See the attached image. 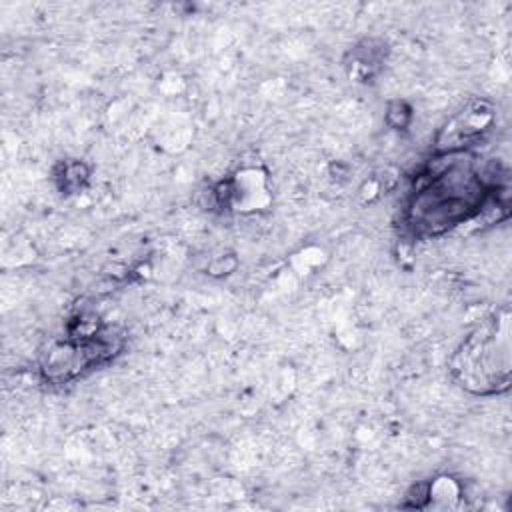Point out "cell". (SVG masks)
<instances>
[{"label":"cell","instance_id":"1","mask_svg":"<svg viewBox=\"0 0 512 512\" xmlns=\"http://www.w3.org/2000/svg\"><path fill=\"white\" fill-rule=\"evenodd\" d=\"M490 176V168H476L470 152H436L416 176L404 212L406 228L420 238L436 236L484 212L500 186Z\"/></svg>","mask_w":512,"mask_h":512},{"label":"cell","instance_id":"2","mask_svg":"<svg viewBox=\"0 0 512 512\" xmlns=\"http://www.w3.org/2000/svg\"><path fill=\"white\" fill-rule=\"evenodd\" d=\"M452 378L468 392L488 396L504 392L510 384V312L506 308L488 316L454 350Z\"/></svg>","mask_w":512,"mask_h":512},{"label":"cell","instance_id":"3","mask_svg":"<svg viewBox=\"0 0 512 512\" xmlns=\"http://www.w3.org/2000/svg\"><path fill=\"white\" fill-rule=\"evenodd\" d=\"M494 124V108L486 100H474L456 112L438 132L436 152H468Z\"/></svg>","mask_w":512,"mask_h":512},{"label":"cell","instance_id":"4","mask_svg":"<svg viewBox=\"0 0 512 512\" xmlns=\"http://www.w3.org/2000/svg\"><path fill=\"white\" fill-rule=\"evenodd\" d=\"M382 46L374 48L372 42H364L362 46H356L352 50V72L350 76H356V78H370L372 72L378 68V64L382 62Z\"/></svg>","mask_w":512,"mask_h":512},{"label":"cell","instance_id":"5","mask_svg":"<svg viewBox=\"0 0 512 512\" xmlns=\"http://www.w3.org/2000/svg\"><path fill=\"white\" fill-rule=\"evenodd\" d=\"M88 174L90 172H88L86 164H82L78 160H70V162H62L58 166L56 180H58V186L62 192L74 194L84 188V184L88 182Z\"/></svg>","mask_w":512,"mask_h":512},{"label":"cell","instance_id":"6","mask_svg":"<svg viewBox=\"0 0 512 512\" xmlns=\"http://www.w3.org/2000/svg\"><path fill=\"white\" fill-rule=\"evenodd\" d=\"M410 108L404 104V102H400V100H396V102H390V106H388V112H386V122L390 124L394 118H398L396 120V124H394V128L396 130H400V128H404L408 122H410Z\"/></svg>","mask_w":512,"mask_h":512}]
</instances>
